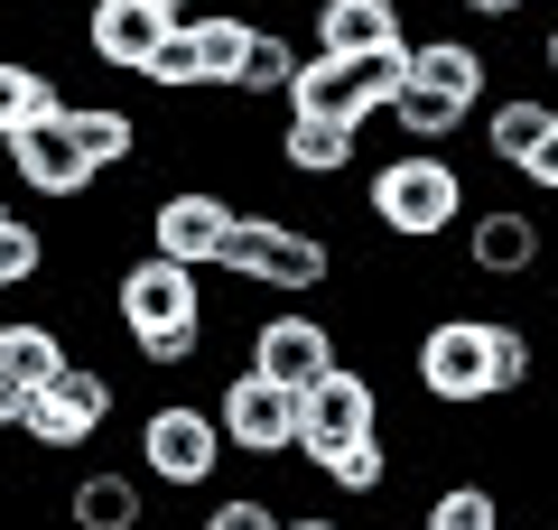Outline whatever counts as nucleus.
<instances>
[{
  "label": "nucleus",
  "instance_id": "1",
  "mask_svg": "<svg viewBox=\"0 0 558 530\" xmlns=\"http://www.w3.org/2000/svg\"><path fill=\"white\" fill-rule=\"evenodd\" d=\"M205 279H233L252 298H317L336 279V242L317 233L307 215H279V205H233L223 224V252Z\"/></svg>",
  "mask_w": 558,
  "mask_h": 530
},
{
  "label": "nucleus",
  "instance_id": "2",
  "mask_svg": "<svg viewBox=\"0 0 558 530\" xmlns=\"http://www.w3.org/2000/svg\"><path fill=\"white\" fill-rule=\"evenodd\" d=\"M363 224L400 252H428L465 224V168L438 149H391L373 177H363Z\"/></svg>",
  "mask_w": 558,
  "mask_h": 530
},
{
  "label": "nucleus",
  "instance_id": "3",
  "mask_svg": "<svg viewBox=\"0 0 558 530\" xmlns=\"http://www.w3.org/2000/svg\"><path fill=\"white\" fill-rule=\"evenodd\" d=\"M410 392L428 410H494L502 382H494V316L475 308H447L410 335Z\"/></svg>",
  "mask_w": 558,
  "mask_h": 530
},
{
  "label": "nucleus",
  "instance_id": "4",
  "mask_svg": "<svg viewBox=\"0 0 558 530\" xmlns=\"http://www.w3.org/2000/svg\"><path fill=\"white\" fill-rule=\"evenodd\" d=\"M223 466H233V447H223L215 410L205 400H149L140 410V484H159V493H215Z\"/></svg>",
  "mask_w": 558,
  "mask_h": 530
},
{
  "label": "nucleus",
  "instance_id": "5",
  "mask_svg": "<svg viewBox=\"0 0 558 530\" xmlns=\"http://www.w3.org/2000/svg\"><path fill=\"white\" fill-rule=\"evenodd\" d=\"M112 410H121V382L102 373V363H65L57 382H38V392L20 400V447H38V456H75V447H94L102 429H112Z\"/></svg>",
  "mask_w": 558,
  "mask_h": 530
},
{
  "label": "nucleus",
  "instance_id": "6",
  "mask_svg": "<svg viewBox=\"0 0 558 530\" xmlns=\"http://www.w3.org/2000/svg\"><path fill=\"white\" fill-rule=\"evenodd\" d=\"M205 410H215L223 447H233L242 466H279V456H299V392L270 382V373H252V363H233V373L215 382Z\"/></svg>",
  "mask_w": 558,
  "mask_h": 530
},
{
  "label": "nucleus",
  "instance_id": "7",
  "mask_svg": "<svg viewBox=\"0 0 558 530\" xmlns=\"http://www.w3.org/2000/svg\"><path fill=\"white\" fill-rule=\"evenodd\" d=\"M475 140L494 168H512L531 196H558V103L549 94H484Z\"/></svg>",
  "mask_w": 558,
  "mask_h": 530
},
{
  "label": "nucleus",
  "instance_id": "8",
  "mask_svg": "<svg viewBox=\"0 0 558 530\" xmlns=\"http://www.w3.org/2000/svg\"><path fill=\"white\" fill-rule=\"evenodd\" d=\"M242 363L270 373V382H289V392H307L326 363H344V335L326 326L317 308H270V316H252V335H242Z\"/></svg>",
  "mask_w": 558,
  "mask_h": 530
},
{
  "label": "nucleus",
  "instance_id": "9",
  "mask_svg": "<svg viewBox=\"0 0 558 530\" xmlns=\"http://www.w3.org/2000/svg\"><path fill=\"white\" fill-rule=\"evenodd\" d=\"M223 224H233V196L223 186H205V177H186V186H168L159 205H149V252L159 261H186V270H215V252H223Z\"/></svg>",
  "mask_w": 558,
  "mask_h": 530
},
{
  "label": "nucleus",
  "instance_id": "10",
  "mask_svg": "<svg viewBox=\"0 0 558 530\" xmlns=\"http://www.w3.org/2000/svg\"><path fill=\"white\" fill-rule=\"evenodd\" d=\"M112 316H121V335H149V326H178V316H205V270L159 261V252L121 261V270H112Z\"/></svg>",
  "mask_w": 558,
  "mask_h": 530
},
{
  "label": "nucleus",
  "instance_id": "11",
  "mask_svg": "<svg viewBox=\"0 0 558 530\" xmlns=\"http://www.w3.org/2000/svg\"><path fill=\"white\" fill-rule=\"evenodd\" d=\"M0 149H10V177H20L38 205H84V196L102 186L94 158L75 149V131H65V121H28V131H10Z\"/></svg>",
  "mask_w": 558,
  "mask_h": 530
},
{
  "label": "nucleus",
  "instance_id": "12",
  "mask_svg": "<svg viewBox=\"0 0 558 530\" xmlns=\"http://www.w3.org/2000/svg\"><path fill=\"white\" fill-rule=\"evenodd\" d=\"M465 270L475 279H531L539 252H549V233H539L531 205H465Z\"/></svg>",
  "mask_w": 558,
  "mask_h": 530
},
{
  "label": "nucleus",
  "instance_id": "13",
  "mask_svg": "<svg viewBox=\"0 0 558 530\" xmlns=\"http://www.w3.org/2000/svg\"><path fill=\"white\" fill-rule=\"evenodd\" d=\"M373 429H381V392L354 363H326L299 392V447H317V437H373Z\"/></svg>",
  "mask_w": 558,
  "mask_h": 530
},
{
  "label": "nucleus",
  "instance_id": "14",
  "mask_svg": "<svg viewBox=\"0 0 558 530\" xmlns=\"http://www.w3.org/2000/svg\"><path fill=\"white\" fill-rule=\"evenodd\" d=\"M159 38H168V20L149 0H84V57H94L102 75H140Z\"/></svg>",
  "mask_w": 558,
  "mask_h": 530
},
{
  "label": "nucleus",
  "instance_id": "15",
  "mask_svg": "<svg viewBox=\"0 0 558 530\" xmlns=\"http://www.w3.org/2000/svg\"><path fill=\"white\" fill-rule=\"evenodd\" d=\"M307 38L317 57H373V47L410 38V20H400V0H307Z\"/></svg>",
  "mask_w": 558,
  "mask_h": 530
},
{
  "label": "nucleus",
  "instance_id": "16",
  "mask_svg": "<svg viewBox=\"0 0 558 530\" xmlns=\"http://www.w3.org/2000/svg\"><path fill=\"white\" fill-rule=\"evenodd\" d=\"M279 103H289V112H307V121H344V131H373V103H363V84H354V57H317V47H307Z\"/></svg>",
  "mask_w": 558,
  "mask_h": 530
},
{
  "label": "nucleus",
  "instance_id": "17",
  "mask_svg": "<svg viewBox=\"0 0 558 530\" xmlns=\"http://www.w3.org/2000/svg\"><path fill=\"white\" fill-rule=\"evenodd\" d=\"M65 530H149V484L121 466H84L65 484Z\"/></svg>",
  "mask_w": 558,
  "mask_h": 530
},
{
  "label": "nucleus",
  "instance_id": "18",
  "mask_svg": "<svg viewBox=\"0 0 558 530\" xmlns=\"http://www.w3.org/2000/svg\"><path fill=\"white\" fill-rule=\"evenodd\" d=\"M410 84H428V94H457L465 112H475L484 94H494V57H484L475 38H410Z\"/></svg>",
  "mask_w": 558,
  "mask_h": 530
},
{
  "label": "nucleus",
  "instance_id": "19",
  "mask_svg": "<svg viewBox=\"0 0 558 530\" xmlns=\"http://www.w3.org/2000/svg\"><path fill=\"white\" fill-rule=\"evenodd\" d=\"M307 474H317L326 493H344V503H373V493H391V447L373 437H317V447H299Z\"/></svg>",
  "mask_w": 558,
  "mask_h": 530
},
{
  "label": "nucleus",
  "instance_id": "20",
  "mask_svg": "<svg viewBox=\"0 0 558 530\" xmlns=\"http://www.w3.org/2000/svg\"><path fill=\"white\" fill-rule=\"evenodd\" d=\"M354 149H363V131L289 112V121H279V149H270V158H279L289 177H307V186H326V177H344V168H354Z\"/></svg>",
  "mask_w": 558,
  "mask_h": 530
},
{
  "label": "nucleus",
  "instance_id": "21",
  "mask_svg": "<svg viewBox=\"0 0 558 530\" xmlns=\"http://www.w3.org/2000/svg\"><path fill=\"white\" fill-rule=\"evenodd\" d=\"M65 363H75V335H65L57 316H0V373L20 382V392L57 382Z\"/></svg>",
  "mask_w": 558,
  "mask_h": 530
},
{
  "label": "nucleus",
  "instance_id": "22",
  "mask_svg": "<svg viewBox=\"0 0 558 530\" xmlns=\"http://www.w3.org/2000/svg\"><path fill=\"white\" fill-rule=\"evenodd\" d=\"M65 84H57V65H38V57H10L0 47V140L10 131H28V121H65Z\"/></svg>",
  "mask_w": 558,
  "mask_h": 530
},
{
  "label": "nucleus",
  "instance_id": "23",
  "mask_svg": "<svg viewBox=\"0 0 558 530\" xmlns=\"http://www.w3.org/2000/svg\"><path fill=\"white\" fill-rule=\"evenodd\" d=\"M186 28V47H196V84L205 94H223V84L242 75V47H252V10H196V20H178Z\"/></svg>",
  "mask_w": 558,
  "mask_h": 530
},
{
  "label": "nucleus",
  "instance_id": "24",
  "mask_svg": "<svg viewBox=\"0 0 558 530\" xmlns=\"http://www.w3.org/2000/svg\"><path fill=\"white\" fill-rule=\"evenodd\" d=\"M381 121L400 131V149H447V140H457V131H465L475 112H465L457 94H428V84H400V94L381 103Z\"/></svg>",
  "mask_w": 558,
  "mask_h": 530
},
{
  "label": "nucleus",
  "instance_id": "25",
  "mask_svg": "<svg viewBox=\"0 0 558 530\" xmlns=\"http://www.w3.org/2000/svg\"><path fill=\"white\" fill-rule=\"evenodd\" d=\"M65 131L94 158V177H112V168L140 158V112H121V103H65Z\"/></svg>",
  "mask_w": 558,
  "mask_h": 530
},
{
  "label": "nucleus",
  "instance_id": "26",
  "mask_svg": "<svg viewBox=\"0 0 558 530\" xmlns=\"http://www.w3.org/2000/svg\"><path fill=\"white\" fill-rule=\"evenodd\" d=\"M299 57H307V47L289 38V28H252V47H242V75L223 84V94H242V103H279V94H289V75H299Z\"/></svg>",
  "mask_w": 558,
  "mask_h": 530
},
{
  "label": "nucleus",
  "instance_id": "27",
  "mask_svg": "<svg viewBox=\"0 0 558 530\" xmlns=\"http://www.w3.org/2000/svg\"><path fill=\"white\" fill-rule=\"evenodd\" d=\"M205 353H215V308H205V316H178V326L131 335V363H140V373H186V363H205Z\"/></svg>",
  "mask_w": 558,
  "mask_h": 530
},
{
  "label": "nucleus",
  "instance_id": "28",
  "mask_svg": "<svg viewBox=\"0 0 558 530\" xmlns=\"http://www.w3.org/2000/svg\"><path fill=\"white\" fill-rule=\"evenodd\" d=\"M502 521V493L484 484V474H457V484L428 493V511H418V530H494Z\"/></svg>",
  "mask_w": 558,
  "mask_h": 530
},
{
  "label": "nucleus",
  "instance_id": "29",
  "mask_svg": "<svg viewBox=\"0 0 558 530\" xmlns=\"http://www.w3.org/2000/svg\"><path fill=\"white\" fill-rule=\"evenodd\" d=\"M28 279H47V224L0 215V298H10V289H28Z\"/></svg>",
  "mask_w": 558,
  "mask_h": 530
},
{
  "label": "nucleus",
  "instance_id": "30",
  "mask_svg": "<svg viewBox=\"0 0 558 530\" xmlns=\"http://www.w3.org/2000/svg\"><path fill=\"white\" fill-rule=\"evenodd\" d=\"M279 511H289V503H270L260 484H242V493H205L196 530H279Z\"/></svg>",
  "mask_w": 558,
  "mask_h": 530
},
{
  "label": "nucleus",
  "instance_id": "31",
  "mask_svg": "<svg viewBox=\"0 0 558 530\" xmlns=\"http://www.w3.org/2000/svg\"><path fill=\"white\" fill-rule=\"evenodd\" d=\"M140 84H149V94H205V84H196V47H186V28H168V38L149 47Z\"/></svg>",
  "mask_w": 558,
  "mask_h": 530
},
{
  "label": "nucleus",
  "instance_id": "32",
  "mask_svg": "<svg viewBox=\"0 0 558 530\" xmlns=\"http://www.w3.org/2000/svg\"><path fill=\"white\" fill-rule=\"evenodd\" d=\"M494 382H502V400L531 382V335H521L512 316H494Z\"/></svg>",
  "mask_w": 558,
  "mask_h": 530
},
{
  "label": "nucleus",
  "instance_id": "33",
  "mask_svg": "<svg viewBox=\"0 0 558 530\" xmlns=\"http://www.w3.org/2000/svg\"><path fill=\"white\" fill-rule=\"evenodd\" d=\"M457 10H465V20H494V28L521 20V0H457Z\"/></svg>",
  "mask_w": 558,
  "mask_h": 530
},
{
  "label": "nucleus",
  "instance_id": "34",
  "mask_svg": "<svg viewBox=\"0 0 558 530\" xmlns=\"http://www.w3.org/2000/svg\"><path fill=\"white\" fill-rule=\"evenodd\" d=\"M279 530H354V521H336V511H279Z\"/></svg>",
  "mask_w": 558,
  "mask_h": 530
},
{
  "label": "nucleus",
  "instance_id": "35",
  "mask_svg": "<svg viewBox=\"0 0 558 530\" xmlns=\"http://www.w3.org/2000/svg\"><path fill=\"white\" fill-rule=\"evenodd\" d=\"M20 400H28V392H20V382H10V373H0V437L20 429Z\"/></svg>",
  "mask_w": 558,
  "mask_h": 530
},
{
  "label": "nucleus",
  "instance_id": "36",
  "mask_svg": "<svg viewBox=\"0 0 558 530\" xmlns=\"http://www.w3.org/2000/svg\"><path fill=\"white\" fill-rule=\"evenodd\" d=\"M149 10H159L168 28H178V20H196V0H149Z\"/></svg>",
  "mask_w": 558,
  "mask_h": 530
},
{
  "label": "nucleus",
  "instance_id": "37",
  "mask_svg": "<svg viewBox=\"0 0 558 530\" xmlns=\"http://www.w3.org/2000/svg\"><path fill=\"white\" fill-rule=\"evenodd\" d=\"M196 10H252V0H196Z\"/></svg>",
  "mask_w": 558,
  "mask_h": 530
},
{
  "label": "nucleus",
  "instance_id": "38",
  "mask_svg": "<svg viewBox=\"0 0 558 530\" xmlns=\"http://www.w3.org/2000/svg\"><path fill=\"white\" fill-rule=\"evenodd\" d=\"M0 215H20V205H10V196H0Z\"/></svg>",
  "mask_w": 558,
  "mask_h": 530
},
{
  "label": "nucleus",
  "instance_id": "39",
  "mask_svg": "<svg viewBox=\"0 0 558 530\" xmlns=\"http://www.w3.org/2000/svg\"><path fill=\"white\" fill-rule=\"evenodd\" d=\"M494 530H512V521H494Z\"/></svg>",
  "mask_w": 558,
  "mask_h": 530
}]
</instances>
